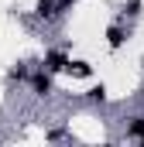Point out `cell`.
I'll list each match as a JSON object with an SVG mask.
<instances>
[{
	"mask_svg": "<svg viewBox=\"0 0 144 147\" xmlns=\"http://www.w3.org/2000/svg\"><path fill=\"white\" fill-rule=\"evenodd\" d=\"M127 137H134V140L144 144V116H134V120L127 123Z\"/></svg>",
	"mask_w": 144,
	"mask_h": 147,
	"instance_id": "cell-3",
	"label": "cell"
},
{
	"mask_svg": "<svg viewBox=\"0 0 144 147\" xmlns=\"http://www.w3.org/2000/svg\"><path fill=\"white\" fill-rule=\"evenodd\" d=\"M86 96H89L93 103H103V99H107V89H103V86H93V89H89Z\"/></svg>",
	"mask_w": 144,
	"mask_h": 147,
	"instance_id": "cell-6",
	"label": "cell"
},
{
	"mask_svg": "<svg viewBox=\"0 0 144 147\" xmlns=\"http://www.w3.org/2000/svg\"><path fill=\"white\" fill-rule=\"evenodd\" d=\"M31 89H35L38 96H48V92H52V72H48V69L35 72L31 75Z\"/></svg>",
	"mask_w": 144,
	"mask_h": 147,
	"instance_id": "cell-1",
	"label": "cell"
},
{
	"mask_svg": "<svg viewBox=\"0 0 144 147\" xmlns=\"http://www.w3.org/2000/svg\"><path fill=\"white\" fill-rule=\"evenodd\" d=\"M69 55H62V51H48V55H45V69H48V72H62V69H69Z\"/></svg>",
	"mask_w": 144,
	"mask_h": 147,
	"instance_id": "cell-2",
	"label": "cell"
},
{
	"mask_svg": "<svg viewBox=\"0 0 144 147\" xmlns=\"http://www.w3.org/2000/svg\"><path fill=\"white\" fill-rule=\"evenodd\" d=\"M38 17H52V0H38Z\"/></svg>",
	"mask_w": 144,
	"mask_h": 147,
	"instance_id": "cell-8",
	"label": "cell"
},
{
	"mask_svg": "<svg viewBox=\"0 0 144 147\" xmlns=\"http://www.w3.org/2000/svg\"><path fill=\"white\" fill-rule=\"evenodd\" d=\"M10 79H17V82L28 79V69H24V65H14V69H10Z\"/></svg>",
	"mask_w": 144,
	"mask_h": 147,
	"instance_id": "cell-9",
	"label": "cell"
},
{
	"mask_svg": "<svg viewBox=\"0 0 144 147\" xmlns=\"http://www.w3.org/2000/svg\"><path fill=\"white\" fill-rule=\"evenodd\" d=\"M69 72L86 79V75H93V65H89V62H69Z\"/></svg>",
	"mask_w": 144,
	"mask_h": 147,
	"instance_id": "cell-5",
	"label": "cell"
},
{
	"mask_svg": "<svg viewBox=\"0 0 144 147\" xmlns=\"http://www.w3.org/2000/svg\"><path fill=\"white\" fill-rule=\"evenodd\" d=\"M124 14L137 17V14H141V0H130V3H124Z\"/></svg>",
	"mask_w": 144,
	"mask_h": 147,
	"instance_id": "cell-7",
	"label": "cell"
},
{
	"mask_svg": "<svg viewBox=\"0 0 144 147\" xmlns=\"http://www.w3.org/2000/svg\"><path fill=\"white\" fill-rule=\"evenodd\" d=\"M124 38H127V34H124V28H120V24H113V28L107 31V45H110V48H120V45H124Z\"/></svg>",
	"mask_w": 144,
	"mask_h": 147,
	"instance_id": "cell-4",
	"label": "cell"
}]
</instances>
